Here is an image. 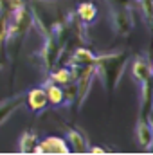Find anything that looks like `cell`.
<instances>
[{
  "label": "cell",
  "instance_id": "cell-12",
  "mask_svg": "<svg viewBox=\"0 0 153 155\" xmlns=\"http://www.w3.org/2000/svg\"><path fill=\"white\" fill-rule=\"evenodd\" d=\"M36 146H38V135H36V132H33V130L24 132L22 137H20V152L22 153H34Z\"/></svg>",
  "mask_w": 153,
  "mask_h": 155
},
{
  "label": "cell",
  "instance_id": "cell-4",
  "mask_svg": "<svg viewBox=\"0 0 153 155\" xmlns=\"http://www.w3.org/2000/svg\"><path fill=\"white\" fill-rule=\"evenodd\" d=\"M137 143L142 150H150L153 143V128L150 117H139L137 121Z\"/></svg>",
  "mask_w": 153,
  "mask_h": 155
},
{
  "label": "cell",
  "instance_id": "cell-17",
  "mask_svg": "<svg viewBox=\"0 0 153 155\" xmlns=\"http://www.w3.org/2000/svg\"><path fill=\"white\" fill-rule=\"evenodd\" d=\"M0 67H2V61H0Z\"/></svg>",
  "mask_w": 153,
  "mask_h": 155
},
{
  "label": "cell",
  "instance_id": "cell-14",
  "mask_svg": "<svg viewBox=\"0 0 153 155\" xmlns=\"http://www.w3.org/2000/svg\"><path fill=\"white\" fill-rule=\"evenodd\" d=\"M5 35H7V16L0 13V49H4Z\"/></svg>",
  "mask_w": 153,
  "mask_h": 155
},
{
  "label": "cell",
  "instance_id": "cell-1",
  "mask_svg": "<svg viewBox=\"0 0 153 155\" xmlns=\"http://www.w3.org/2000/svg\"><path fill=\"white\" fill-rule=\"evenodd\" d=\"M128 63V52H112V54H103L96 56L94 60V71L96 76L101 79L105 88L108 92H114L122 78V72Z\"/></svg>",
  "mask_w": 153,
  "mask_h": 155
},
{
  "label": "cell",
  "instance_id": "cell-16",
  "mask_svg": "<svg viewBox=\"0 0 153 155\" xmlns=\"http://www.w3.org/2000/svg\"><path fill=\"white\" fill-rule=\"evenodd\" d=\"M86 152H90V153H106V150L105 148H101V146H92L90 150H86Z\"/></svg>",
  "mask_w": 153,
  "mask_h": 155
},
{
  "label": "cell",
  "instance_id": "cell-2",
  "mask_svg": "<svg viewBox=\"0 0 153 155\" xmlns=\"http://www.w3.org/2000/svg\"><path fill=\"white\" fill-rule=\"evenodd\" d=\"M69 152H70L69 144L61 137H47L43 141H38V146L34 150V153H60V155H65Z\"/></svg>",
  "mask_w": 153,
  "mask_h": 155
},
{
  "label": "cell",
  "instance_id": "cell-13",
  "mask_svg": "<svg viewBox=\"0 0 153 155\" xmlns=\"http://www.w3.org/2000/svg\"><path fill=\"white\" fill-rule=\"evenodd\" d=\"M139 2V9L144 15V22L150 25L151 24V0H137Z\"/></svg>",
  "mask_w": 153,
  "mask_h": 155
},
{
  "label": "cell",
  "instance_id": "cell-10",
  "mask_svg": "<svg viewBox=\"0 0 153 155\" xmlns=\"http://www.w3.org/2000/svg\"><path fill=\"white\" fill-rule=\"evenodd\" d=\"M77 72L70 67H61V69H52L50 71V81L56 85H69L72 81H76Z\"/></svg>",
  "mask_w": 153,
  "mask_h": 155
},
{
  "label": "cell",
  "instance_id": "cell-15",
  "mask_svg": "<svg viewBox=\"0 0 153 155\" xmlns=\"http://www.w3.org/2000/svg\"><path fill=\"white\" fill-rule=\"evenodd\" d=\"M22 5H25V4H24V0H9V7H11V13H13V11H16V9H20Z\"/></svg>",
  "mask_w": 153,
  "mask_h": 155
},
{
  "label": "cell",
  "instance_id": "cell-11",
  "mask_svg": "<svg viewBox=\"0 0 153 155\" xmlns=\"http://www.w3.org/2000/svg\"><path fill=\"white\" fill-rule=\"evenodd\" d=\"M45 94H47V99H49V105L52 107H60L65 103V94H63V88L56 83H52L50 79L47 81L45 85Z\"/></svg>",
  "mask_w": 153,
  "mask_h": 155
},
{
  "label": "cell",
  "instance_id": "cell-9",
  "mask_svg": "<svg viewBox=\"0 0 153 155\" xmlns=\"http://www.w3.org/2000/svg\"><path fill=\"white\" fill-rule=\"evenodd\" d=\"M65 130H67V137H69V141H70L72 150L77 152V153H85V152L88 150V141H86L85 134H83L81 130L70 128V126H67Z\"/></svg>",
  "mask_w": 153,
  "mask_h": 155
},
{
  "label": "cell",
  "instance_id": "cell-5",
  "mask_svg": "<svg viewBox=\"0 0 153 155\" xmlns=\"http://www.w3.org/2000/svg\"><path fill=\"white\" fill-rule=\"evenodd\" d=\"M25 101L29 105V108L33 112H43L47 107H49V99H47V94H45V88L36 87V88H31L25 96Z\"/></svg>",
  "mask_w": 153,
  "mask_h": 155
},
{
  "label": "cell",
  "instance_id": "cell-3",
  "mask_svg": "<svg viewBox=\"0 0 153 155\" xmlns=\"http://www.w3.org/2000/svg\"><path fill=\"white\" fill-rule=\"evenodd\" d=\"M94 60H96V56L92 54V51H88V49H85V47H76L74 51H72V54L69 56V67L70 69H74V71H79V69H85V67H90V65H94Z\"/></svg>",
  "mask_w": 153,
  "mask_h": 155
},
{
  "label": "cell",
  "instance_id": "cell-6",
  "mask_svg": "<svg viewBox=\"0 0 153 155\" xmlns=\"http://www.w3.org/2000/svg\"><path fill=\"white\" fill-rule=\"evenodd\" d=\"M24 101H25V96L24 94H16V96L5 99L4 103H0V126L24 105Z\"/></svg>",
  "mask_w": 153,
  "mask_h": 155
},
{
  "label": "cell",
  "instance_id": "cell-8",
  "mask_svg": "<svg viewBox=\"0 0 153 155\" xmlns=\"http://www.w3.org/2000/svg\"><path fill=\"white\" fill-rule=\"evenodd\" d=\"M96 16H97V7H96L92 2H83V4H79V5H77L76 18H77V22H79L83 27H86V25L94 24Z\"/></svg>",
  "mask_w": 153,
  "mask_h": 155
},
{
  "label": "cell",
  "instance_id": "cell-7",
  "mask_svg": "<svg viewBox=\"0 0 153 155\" xmlns=\"http://www.w3.org/2000/svg\"><path fill=\"white\" fill-rule=\"evenodd\" d=\"M132 74H133L135 81H137L139 85L144 83V81H150V79H151V63L148 61V58L139 56V58L133 61Z\"/></svg>",
  "mask_w": 153,
  "mask_h": 155
}]
</instances>
